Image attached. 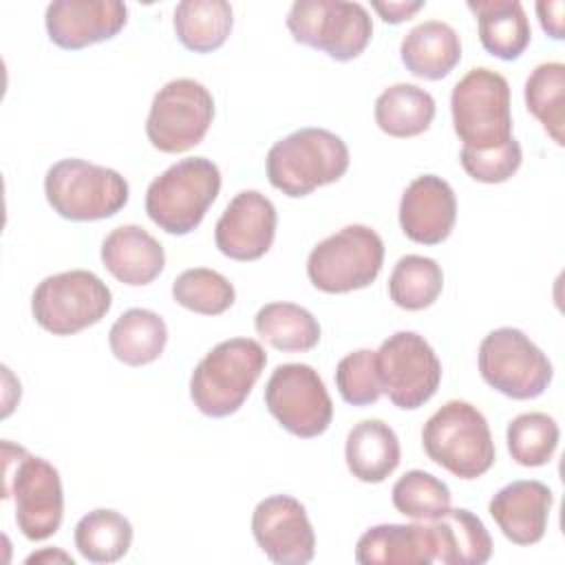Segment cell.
<instances>
[{"instance_id": "6da1fadb", "label": "cell", "mask_w": 565, "mask_h": 565, "mask_svg": "<svg viewBox=\"0 0 565 565\" xmlns=\"http://www.w3.org/2000/svg\"><path fill=\"white\" fill-rule=\"evenodd\" d=\"M4 499H13L18 530L29 541L53 536L64 519V490L53 463L26 448L2 441Z\"/></svg>"}, {"instance_id": "7a4b0ae2", "label": "cell", "mask_w": 565, "mask_h": 565, "mask_svg": "<svg viewBox=\"0 0 565 565\" xmlns=\"http://www.w3.org/2000/svg\"><path fill=\"white\" fill-rule=\"evenodd\" d=\"M349 148L331 130L300 128L276 141L267 152L269 183L291 199L311 194L344 177Z\"/></svg>"}, {"instance_id": "3957f363", "label": "cell", "mask_w": 565, "mask_h": 565, "mask_svg": "<svg viewBox=\"0 0 565 565\" xmlns=\"http://www.w3.org/2000/svg\"><path fill=\"white\" fill-rule=\"evenodd\" d=\"M267 353L252 338H230L218 342L194 366L190 397L205 417L234 415L252 393L265 371Z\"/></svg>"}, {"instance_id": "277c9868", "label": "cell", "mask_w": 565, "mask_h": 565, "mask_svg": "<svg viewBox=\"0 0 565 565\" xmlns=\"http://www.w3.org/2000/svg\"><path fill=\"white\" fill-rule=\"evenodd\" d=\"M422 444L430 461L459 479L486 475L497 459L488 419L463 399H450L428 417Z\"/></svg>"}, {"instance_id": "5b68a950", "label": "cell", "mask_w": 565, "mask_h": 565, "mask_svg": "<svg viewBox=\"0 0 565 565\" xmlns=\"http://www.w3.org/2000/svg\"><path fill=\"white\" fill-rule=\"evenodd\" d=\"M221 192V170L212 159L188 157L154 177L146 190V214L163 232H194Z\"/></svg>"}, {"instance_id": "8992f818", "label": "cell", "mask_w": 565, "mask_h": 565, "mask_svg": "<svg viewBox=\"0 0 565 565\" xmlns=\"http://www.w3.org/2000/svg\"><path fill=\"white\" fill-rule=\"evenodd\" d=\"M450 113L468 150H494L512 139L510 84L492 68L477 66L452 86Z\"/></svg>"}, {"instance_id": "52a82bcc", "label": "cell", "mask_w": 565, "mask_h": 565, "mask_svg": "<svg viewBox=\"0 0 565 565\" xmlns=\"http://www.w3.org/2000/svg\"><path fill=\"white\" fill-rule=\"evenodd\" d=\"M44 194L62 218L86 223L115 216L128 203V181L113 168L62 159L46 170Z\"/></svg>"}, {"instance_id": "ba28073f", "label": "cell", "mask_w": 565, "mask_h": 565, "mask_svg": "<svg viewBox=\"0 0 565 565\" xmlns=\"http://www.w3.org/2000/svg\"><path fill=\"white\" fill-rule=\"evenodd\" d=\"M113 305L106 282L86 269L46 276L31 296L33 320L53 335H73L97 324Z\"/></svg>"}, {"instance_id": "9c48e42d", "label": "cell", "mask_w": 565, "mask_h": 565, "mask_svg": "<svg viewBox=\"0 0 565 565\" xmlns=\"http://www.w3.org/2000/svg\"><path fill=\"white\" fill-rule=\"evenodd\" d=\"M382 263L380 234L366 225H347L311 249L307 276L324 294H349L369 287L380 276Z\"/></svg>"}, {"instance_id": "30bf717a", "label": "cell", "mask_w": 565, "mask_h": 565, "mask_svg": "<svg viewBox=\"0 0 565 565\" xmlns=\"http://www.w3.org/2000/svg\"><path fill=\"white\" fill-rule=\"evenodd\" d=\"M287 29L298 44L338 62L355 60L373 35L366 7L342 0H296L287 13Z\"/></svg>"}, {"instance_id": "8fae6325", "label": "cell", "mask_w": 565, "mask_h": 565, "mask_svg": "<svg viewBox=\"0 0 565 565\" xmlns=\"http://www.w3.org/2000/svg\"><path fill=\"white\" fill-rule=\"evenodd\" d=\"M479 373L488 386L512 399H534L554 377L547 355L514 327L490 331L479 344Z\"/></svg>"}, {"instance_id": "7c38bea8", "label": "cell", "mask_w": 565, "mask_h": 565, "mask_svg": "<svg viewBox=\"0 0 565 565\" xmlns=\"http://www.w3.org/2000/svg\"><path fill=\"white\" fill-rule=\"evenodd\" d=\"M214 119V97L196 79L179 77L152 97L146 135L159 152H185L203 141Z\"/></svg>"}, {"instance_id": "4fadbf2b", "label": "cell", "mask_w": 565, "mask_h": 565, "mask_svg": "<svg viewBox=\"0 0 565 565\" xmlns=\"http://www.w3.org/2000/svg\"><path fill=\"white\" fill-rule=\"evenodd\" d=\"M382 393L402 411L424 406L439 388L441 362L424 335L397 331L375 351Z\"/></svg>"}, {"instance_id": "5bb4252c", "label": "cell", "mask_w": 565, "mask_h": 565, "mask_svg": "<svg viewBox=\"0 0 565 565\" xmlns=\"http://www.w3.org/2000/svg\"><path fill=\"white\" fill-rule=\"evenodd\" d=\"M265 406L291 435L311 439L322 435L333 417L329 391L309 364H278L265 384Z\"/></svg>"}, {"instance_id": "9a60e30c", "label": "cell", "mask_w": 565, "mask_h": 565, "mask_svg": "<svg viewBox=\"0 0 565 565\" xmlns=\"http://www.w3.org/2000/svg\"><path fill=\"white\" fill-rule=\"evenodd\" d=\"M252 534L263 554L278 565H305L316 554V534L305 505L289 494H274L254 508Z\"/></svg>"}, {"instance_id": "2e32d148", "label": "cell", "mask_w": 565, "mask_h": 565, "mask_svg": "<svg viewBox=\"0 0 565 565\" xmlns=\"http://www.w3.org/2000/svg\"><path fill=\"white\" fill-rule=\"evenodd\" d=\"M278 214L274 203L258 190L238 192L214 227L218 252L232 260H258L265 256L276 236Z\"/></svg>"}, {"instance_id": "e0dca14e", "label": "cell", "mask_w": 565, "mask_h": 565, "mask_svg": "<svg viewBox=\"0 0 565 565\" xmlns=\"http://www.w3.org/2000/svg\"><path fill=\"white\" fill-rule=\"evenodd\" d=\"M128 22V7L119 0H57L46 7L49 40L77 51L115 38Z\"/></svg>"}, {"instance_id": "ac0fdd59", "label": "cell", "mask_w": 565, "mask_h": 565, "mask_svg": "<svg viewBox=\"0 0 565 565\" xmlns=\"http://www.w3.org/2000/svg\"><path fill=\"white\" fill-rule=\"evenodd\" d=\"M457 221V199L450 183L437 174L413 179L399 201V227L406 238L422 245L446 241Z\"/></svg>"}, {"instance_id": "d6986e66", "label": "cell", "mask_w": 565, "mask_h": 565, "mask_svg": "<svg viewBox=\"0 0 565 565\" xmlns=\"http://www.w3.org/2000/svg\"><path fill=\"white\" fill-rule=\"evenodd\" d=\"M552 505L554 494L545 483L519 479L492 494L488 512L508 541L514 545H534L545 536Z\"/></svg>"}, {"instance_id": "ffe728a7", "label": "cell", "mask_w": 565, "mask_h": 565, "mask_svg": "<svg viewBox=\"0 0 565 565\" xmlns=\"http://www.w3.org/2000/svg\"><path fill=\"white\" fill-rule=\"evenodd\" d=\"M437 545L428 523H382L369 527L355 545L360 565H430Z\"/></svg>"}, {"instance_id": "44dd1931", "label": "cell", "mask_w": 565, "mask_h": 565, "mask_svg": "<svg viewBox=\"0 0 565 565\" xmlns=\"http://www.w3.org/2000/svg\"><path fill=\"white\" fill-rule=\"evenodd\" d=\"M104 267L128 287L150 285L166 267L163 245L141 225H119L102 243Z\"/></svg>"}, {"instance_id": "7402d4cb", "label": "cell", "mask_w": 565, "mask_h": 565, "mask_svg": "<svg viewBox=\"0 0 565 565\" xmlns=\"http://www.w3.org/2000/svg\"><path fill=\"white\" fill-rule=\"evenodd\" d=\"M399 57L411 75L430 82L444 79L461 62L459 33L441 20H426L404 35Z\"/></svg>"}, {"instance_id": "603a6c76", "label": "cell", "mask_w": 565, "mask_h": 565, "mask_svg": "<svg viewBox=\"0 0 565 565\" xmlns=\"http://www.w3.org/2000/svg\"><path fill=\"white\" fill-rule=\"evenodd\" d=\"M399 439L382 419H364L355 424L344 444L349 472L364 483H382L399 466Z\"/></svg>"}, {"instance_id": "cb8c5ba5", "label": "cell", "mask_w": 565, "mask_h": 565, "mask_svg": "<svg viewBox=\"0 0 565 565\" xmlns=\"http://www.w3.org/2000/svg\"><path fill=\"white\" fill-rule=\"evenodd\" d=\"M468 9L477 18L481 46L505 62L519 60L530 44L532 29L519 0H470Z\"/></svg>"}, {"instance_id": "d4e9b609", "label": "cell", "mask_w": 565, "mask_h": 565, "mask_svg": "<svg viewBox=\"0 0 565 565\" xmlns=\"http://www.w3.org/2000/svg\"><path fill=\"white\" fill-rule=\"evenodd\" d=\"M435 534V563L444 565H483L492 556V539L483 521L466 508H450L430 521Z\"/></svg>"}, {"instance_id": "484cf974", "label": "cell", "mask_w": 565, "mask_h": 565, "mask_svg": "<svg viewBox=\"0 0 565 565\" xmlns=\"http://www.w3.org/2000/svg\"><path fill=\"white\" fill-rule=\"evenodd\" d=\"M168 342L166 320L150 309L124 311L108 331L113 355L128 366H146L154 362Z\"/></svg>"}, {"instance_id": "4316f807", "label": "cell", "mask_w": 565, "mask_h": 565, "mask_svg": "<svg viewBox=\"0 0 565 565\" xmlns=\"http://www.w3.org/2000/svg\"><path fill=\"white\" fill-rule=\"evenodd\" d=\"M375 124L382 132L408 139L426 132L435 119V99L415 84H393L375 99Z\"/></svg>"}, {"instance_id": "83f0119b", "label": "cell", "mask_w": 565, "mask_h": 565, "mask_svg": "<svg viewBox=\"0 0 565 565\" xmlns=\"http://www.w3.org/2000/svg\"><path fill=\"white\" fill-rule=\"evenodd\" d=\"M174 33L194 53L221 49L234 26V13L225 0H183L174 7Z\"/></svg>"}, {"instance_id": "f1b7e54d", "label": "cell", "mask_w": 565, "mask_h": 565, "mask_svg": "<svg viewBox=\"0 0 565 565\" xmlns=\"http://www.w3.org/2000/svg\"><path fill=\"white\" fill-rule=\"evenodd\" d=\"M254 329L278 351H311L320 342V324L311 311L294 302H269L258 309Z\"/></svg>"}, {"instance_id": "f546056e", "label": "cell", "mask_w": 565, "mask_h": 565, "mask_svg": "<svg viewBox=\"0 0 565 565\" xmlns=\"http://www.w3.org/2000/svg\"><path fill=\"white\" fill-rule=\"evenodd\" d=\"M75 547L90 563H115L124 558L132 543L130 521L110 508L84 514L75 525Z\"/></svg>"}, {"instance_id": "4dcf8cb0", "label": "cell", "mask_w": 565, "mask_h": 565, "mask_svg": "<svg viewBox=\"0 0 565 565\" xmlns=\"http://www.w3.org/2000/svg\"><path fill=\"white\" fill-rule=\"evenodd\" d=\"M444 289V271L435 258L406 254L402 256L388 278V298L406 311H422L430 307Z\"/></svg>"}, {"instance_id": "1f68e13d", "label": "cell", "mask_w": 565, "mask_h": 565, "mask_svg": "<svg viewBox=\"0 0 565 565\" xmlns=\"http://www.w3.org/2000/svg\"><path fill=\"white\" fill-rule=\"evenodd\" d=\"M525 106L543 124L556 146L565 143V66L561 62L539 64L525 79Z\"/></svg>"}, {"instance_id": "d6a6232c", "label": "cell", "mask_w": 565, "mask_h": 565, "mask_svg": "<svg viewBox=\"0 0 565 565\" xmlns=\"http://www.w3.org/2000/svg\"><path fill=\"white\" fill-rule=\"evenodd\" d=\"M558 424L547 413H521L508 424L505 441L510 457L525 468L545 466L558 446Z\"/></svg>"}, {"instance_id": "836d02e7", "label": "cell", "mask_w": 565, "mask_h": 565, "mask_svg": "<svg viewBox=\"0 0 565 565\" xmlns=\"http://www.w3.org/2000/svg\"><path fill=\"white\" fill-rule=\"evenodd\" d=\"M172 298L188 311L218 316L234 305L236 291L223 274L207 267H192L174 278Z\"/></svg>"}, {"instance_id": "e575fe53", "label": "cell", "mask_w": 565, "mask_h": 565, "mask_svg": "<svg viewBox=\"0 0 565 565\" xmlns=\"http://www.w3.org/2000/svg\"><path fill=\"white\" fill-rule=\"evenodd\" d=\"M391 499L399 514L415 521H435L450 510L448 486L426 470L404 472L395 481Z\"/></svg>"}, {"instance_id": "d590c367", "label": "cell", "mask_w": 565, "mask_h": 565, "mask_svg": "<svg viewBox=\"0 0 565 565\" xmlns=\"http://www.w3.org/2000/svg\"><path fill=\"white\" fill-rule=\"evenodd\" d=\"M335 386L347 404H375L382 395L375 369V351L358 349L353 353H347L335 366Z\"/></svg>"}, {"instance_id": "8d00e7d4", "label": "cell", "mask_w": 565, "mask_h": 565, "mask_svg": "<svg viewBox=\"0 0 565 565\" xmlns=\"http://www.w3.org/2000/svg\"><path fill=\"white\" fill-rule=\"evenodd\" d=\"M459 161L470 179L479 183H503L521 168L523 150L521 143L512 137L508 143L494 150L461 148Z\"/></svg>"}, {"instance_id": "74e56055", "label": "cell", "mask_w": 565, "mask_h": 565, "mask_svg": "<svg viewBox=\"0 0 565 565\" xmlns=\"http://www.w3.org/2000/svg\"><path fill=\"white\" fill-rule=\"evenodd\" d=\"M563 11H565V2L563 0H541V2H536L539 22H541L543 31L552 40H563L565 38Z\"/></svg>"}, {"instance_id": "f35d334b", "label": "cell", "mask_w": 565, "mask_h": 565, "mask_svg": "<svg viewBox=\"0 0 565 565\" xmlns=\"http://www.w3.org/2000/svg\"><path fill=\"white\" fill-rule=\"evenodd\" d=\"M371 7L380 13V18L388 24H399L404 20H411L419 9H424V2H377L373 0Z\"/></svg>"}, {"instance_id": "ab89813d", "label": "cell", "mask_w": 565, "mask_h": 565, "mask_svg": "<svg viewBox=\"0 0 565 565\" xmlns=\"http://www.w3.org/2000/svg\"><path fill=\"white\" fill-rule=\"evenodd\" d=\"M46 558H53V561H64V563H75L73 561V556H68V554H64V552H51V550H46V552H40V554H31L29 558H26V563H33V561H46Z\"/></svg>"}]
</instances>
